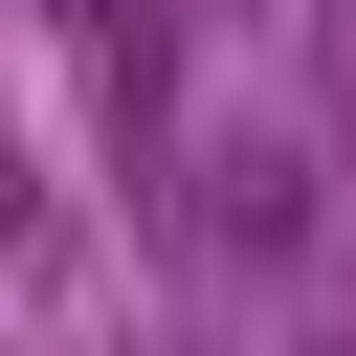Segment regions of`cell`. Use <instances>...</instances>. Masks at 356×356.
I'll use <instances>...</instances> for the list:
<instances>
[{"instance_id": "1", "label": "cell", "mask_w": 356, "mask_h": 356, "mask_svg": "<svg viewBox=\"0 0 356 356\" xmlns=\"http://www.w3.org/2000/svg\"><path fill=\"white\" fill-rule=\"evenodd\" d=\"M0 245H22V156H0Z\"/></svg>"}]
</instances>
